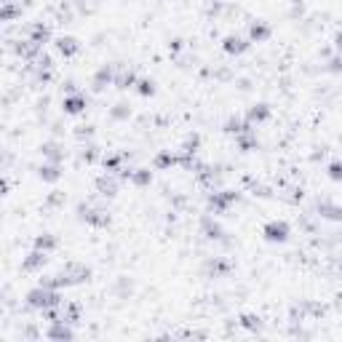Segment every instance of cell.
I'll use <instances>...</instances> for the list:
<instances>
[{
	"mask_svg": "<svg viewBox=\"0 0 342 342\" xmlns=\"http://www.w3.org/2000/svg\"><path fill=\"white\" fill-rule=\"evenodd\" d=\"M203 235H206V238H219V235H222V227L216 225L212 216H206V219H203Z\"/></svg>",
	"mask_w": 342,
	"mask_h": 342,
	"instance_id": "12",
	"label": "cell"
},
{
	"mask_svg": "<svg viewBox=\"0 0 342 342\" xmlns=\"http://www.w3.org/2000/svg\"><path fill=\"white\" fill-rule=\"evenodd\" d=\"M41 150H43V155L48 158V161H54V163H56V161H62V158H64V150L59 147L56 142H48V144H43Z\"/></svg>",
	"mask_w": 342,
	"mask_h": 342,
	"instance_id": "10",
	"label": "cell"
},
{
	"mask_svg": "<svg viewBox=\"0 0 342 342\" xmlns=\"http://www.w3.org/2000/svg\"><path fill=\"white\" fill-rule=\"evenodd\" d=\"M267 115H270V107H267V104H254V107L249 110V121H265Z\"/></svg>",
	"mask_w": 342,
	"mask_h": 342,
	"instance_id": "13",
	"label": "cell"
},
{
	"mask_svg": "<svg viewBox=\"0 0 342 342\" xmlns=\"http://www.w3.org/2000/svg\"><path fill=\"white\" fill-rule=\"evenodd\" d=\"M292 3H302V0H292Z\"/></svg>",
	"mask_w": 342,
	"mask_h": 342,
	"instance_id": "23",
	"label": "cell"
},
{
	"mask_svg": "<svg viewBox=\"0 0 342 342\" xmlns=\"http://www.w3.org/2000/svg\"><path fill=\"white\" fill-rule=\"evenodd\" d=\"M54 246H56V241L51 238V235H41V238H35V249H41V252H51Z\"/></svg>",
	"mask_w": 342,
	"mask_h": 342,
	"instance_id": "18",
	"label": "cell"
},
{
	"mask_svg": "<svg viewBox=\"0 0 342 342\" xmlns=\"http://www.w3.org/2000/svg\"><path fill=\"white\" fill-rule=\"evenodd\" d=\"M96 187H99L102 195H115V179L113 176H102V179L96 182Z\"/></svg>",
	"mask_w": 342,
	"mask_h": 342,
	"instance_id": "16",
	"label": "cell"
},
{
	"mask_svg": "<svg viewBox=\"0 0 342 342\" xmlns=\"http://www.w3.org/2000/svg\"><path fill=\"white\" fill-rule=\"evenodd\" d=\"M56 48L62 51L64 56H72V54H78V48H81V45H78L75 38H59V41H56Z\"/></svg>",
	"mask_w": 342,
	"mask_h": 342,
	"instance_id": "7",
	"label": "cell"
},
{
	"mask_svg": "<svg viewBox=\"0 0 342 342\" xmlns=\"http://www.w3.org/2000/svg\"><path fill=\"white\" fill-rule=\"evenodd\" d=\"M235 198H238V195H235L233 190H225V193H214V195H212V206L216 209V212H225V209H227Z\"/></svg>",
	"mask_w": 342,
	"mask_h": 342,
	"instance_id": "3",
	"label": "cell"
},
{
	"mask_svg": "<svg viewBox=\"0 0 342 342\" xmlns=\"http://www.w3.org/2000/svg\"><path fill=\"white\" fill-rule=\"evenodd\" d=\"M64 113H70V115H78V113H83V107H86V96L81 94H75V96H64Z\"/></svg>",
	"mask_w": 342,
	"mask_h": 342,
	"instance_id": "4",
	"label": "cell"
},
{
	"mask_svg": "<svg viewBox=\"0 0 342 342\" xmlns=\"http://www.w3.org/2000/svg\"><path fill=\"white\" fill-rule=\"evenodd\" d=\"M43 262H45V252L35 249V252H32L27 259H24V270H38V267H41Z\"/></svg>",
	"mask_w": 342,
	"mask_h": 342,
	"instance_id": "9",
	"label": "cell"
},
{
	"mask_svg": "<svg viewBox=\"0 0 342 342\" xmlns=\"http://www.w3.org/2000/svg\"><path fill=\"white\" fill-rule=\"evenodd\" d=\"M249 48V43L243 41V38H235V35H230L227 41H225V51L227 54H243V51Z\"/></svg>",
	"mask_w": 342,
	"mask_h": 342,
	"instance_id": "6",
	"label": "cell"
},
{
	"mask_svg": "<svg viewBox=\"0 0 342 342\" xmlns=\"http://www.w3.org/2000/svg\"><path fill=\"white\" fill-rule=\"evenodd\" d=\"M334 45H337V48L342 51V32H340V35H337V38H334Z\"/></svg>",
	"mask_w": 342,
	"mask_h": 342,
	"instance_id": "22",
	"label": "cell"
},
{
	"mask_svg": "<svg viewBox=\"0 0 342 342\" xmlns=\"http://www.w3.org/2000/svg\"><path fill=\"white\" fill-rule=\"evenodd\" d=\"M136 86H139V94H144V96H147V94H153V91H155V88H153L155 83H153V81H147V78H144V81H139Z\"/></svg>",
	"mask_w": 342,
	"mask_h": 342,
	"instance_id": "20",
	"label": "cell"
},
{
	"mask_svg": "<svg viewBox=\"0 0 342 342\" xmlns=\"http://www.w3.org/2000/svg\"><path fill=\"white\" fill-rule=\"evenodd\" d=\"M126 107H128V104H118V110H113V115H115V118H123V115H128V110H126Z\"/></svg>",
	"mask_w": 342,
	"mask_h": 342,
	"instance_id": "21",
	"label": "cell"
},
{
	"mask_svg": "<svg viewBox=\"0 0 342 342\" xmlns=\"http://www.w3.org/2000/svg\"><path fill=\"white\" fill-rule=\"evenodd\" d=\"M115 86H118V88H131V86H134V72L121 70V72H118V78H115Z\"/></svg>",
	"mask_w": 342,
	"mask_h": 342,
	"instance_id": "14",
	"label": "cell"
},
{
	"mask_svg": "<svg viewBox=\"0 0 342 342\" xmlns=\"http://www.w3.org/2000/svg\"><path fill=\"white\" fill-rule=\"evenodd\" d=\"M265 235H267V241H286L289 238V225L286 222L273 219V222L265 225Z\"/></svg>",
	"mask_w": 342,
	"mask_h": 342,
	"instance_id": "2",
	"label": "cell"
},
{
	"mask_svg": "<svg viewBox=\"0 0 342 342\" xmlns=\"http://www.w3.org/2000/svg\"><path fill=\"white\" fill-rule=\"evenodd\" d=\"M329 176H332V179H337V182H342V163L340 161H334L332 166H329Z\"/></svg>",
	"mask_w": 342,
	"mask_h": 342,
	"instance_id": "19",
	"label": "cell"
},
{
	"mask_svg": "<svg viewBox=\"0 0 342 342\" xmlns=\"http://www.w3.org/2000/svg\"><path fill=\"white\" fill-rule=\"evenodd\" d=\"M59 292L54 286H38V289H32V292L27 294V305L30 307H35V310H48V307H59Z\"/></svg>",
	"mask_w": 342,
	"mask_h": 342,
	"instance_id": "1",
	"label": "cell"
},
{
	"mask_svg": "<svg viewBox=\"0 0 342 342\" xmlns=\"http://www.w3.org/2000/svg\"><path fill=\"white\" fill-rule=\"evenodd\" d=\"M270 35V27H267V24H262V22H252V27H249V38H252V41H265V38Z\"/></svg>",
	"mask_w": 342,
	"mask_h": 342,
	"instance_id": "8",
	"label": "cell"
},
{
	"mask_svg": "<svg viewBox=\"0 0 342 342\" xmlns=\"http://www.w3.org/2000/svg\"><path fill=\"white\" fill-rule=\"evenodd\" d=\"M318 212L324 214L326 219H342V209H340V206H334V203H329V201L318 203Z\"/></svg>",
	"mask_w": 342,
	"mask_h": 342,
	"instance_id": "11",
	"label": "cell"
},
{
	"mask_svg": "<svg viewBox=\"0 0 342 342\" xmlns=\"http://www.w3.org/2000/svg\"><path fill=\"white\" fill-rule=\"evenodd\" d=\"M126 176H131V179H134L136 185H147V182H150V171H147V169H136V171H126Z\"/></svg>",
	"mask_w": 342,
	"mask_h": 342,
	"instance_id": "17",
	"label": "cell"
},
{
	"mask_svg": "<svg viewBox=\"0 0 342 342\" xmlns=\"http://www.w3.org/2000/svg\"><path fill=\"white\" fill-rule=\"evenodd\" d=\"M59 166L56 163H48V166H41V179H48V182H56L59 179Z\"/></svg>",
	"mask_w": 342,
	"mask_h": 342,
	"instance_id": "15",
	"label": "cell"
},
{
	"mask_svg": "<svg viewBox=\"0 0 342 342\" xmlns=\"http://www.w3.org/2000/svg\"><path fill=\"white\" fill-rule=\"evenodd\" d=\"M67 324H70V321H54V326L48 329V337L51 340H70L72 337V329Z\"/></svg>",
	"mask_w": 342,
	"mask_h": 342,
	"instance_id": "5",
	"label": "cell"
}]
</instances>
